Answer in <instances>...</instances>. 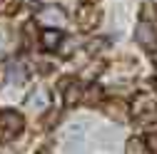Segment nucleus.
<instances>
[{"mask_svg": "<svg viewBox=\"0 0 157 154\" xmlns=\"http://www.w3.org/2000/svg\"><path fill=\"white\" fill-rule=\"evenodd\" d=\"M57 40H60V35H57V32H50V30H48V32L43 35V45H45L48 50H52V47L57 45Z\"/></svg>", "mask_w": 157, "mask_h": 154, "instance_id": "11", "label": "nucleus"}, {"mask_svg": "<svg viewBox=\"0 0 157 154\" xmlns=\"http://www.w3.org/2000/svg\"><path fill=\"white\" fill-rule=\"evenodd\" d=\"M150 144H152V152H155V154H157V134H155V137H152V139H150Z\"/></svg>", "mask_w": 157, "mask_h": 154, "instance_id": "13", "label": "nucleus"}, {"mask_svg": "<svg viewBox=\"0 0 157 154\" xmlns=\"http://www.w3.org/2000/svg\"><path fill=\"white\" fill-rule=\"evenodd\" d=\"M132 117L140 124H150L157 119V100L150 92H140L132 100Z\"/></svg>", "mask_w": 157, "mask_h": 154, "instance_id": "1", "label": "nucleus"}, {"mask_svg": "<svg viewBox=\"0 0 157 154\" xmlns=\"http://www.w3.org/2000/svg\"><path fill=\"white\" fill-rule=\"evenodd\" d=\"M35 20L40 23V25H45V28L60 30V28H65V23H67V15H65V10H63L60 5H43L40 10L35 13Z\"/></svg>", "mask_w": 157, "mask_h": 154, "instance_id": "3", "label": "nucleus"}, {"mask_svg": "<svg viewBox=\"0 0 157 154\" xmlns=\"http://www.w3.org/2000/svg\"><path fill=\"white\" fill-rule=\"evenodd\" d=\"M8 40H10V35H8V30H5V28H0V52H3V50L8 47Z\"/></svg>", "mask_w": 157, "mask_h": 154, "instance_id": "12", "label": "nucleus"}, {"mask_svg": "<svg viewBox=\"0 0 157 154\" xmlns=\"http://www.w3.org/2000/svg\"><path fill=\"white\" fill-rule=\"evenodd\" d=\"M75 20H77V25H80L82 30H92V28L97 25V20H100V13H97L95 5L85 3V5H80V10H77V15H75Z\"/></svg>", "mask_w": 157, "mask_h": 154, "instance_id": "5", "label": "nucleus"}, {"mask_svg": "<svg viewBox=\"0 0 157 154\" xmlns=\"http://www.w3.org/2000/svg\"><path fill=\"white\" fill-rule=\"evenodd\" d=\"M48 105H50V94H48V90H43V87H37L30 97L25 100V107H28L30 112H35V114H40Z\"/></svg>", "mask_w": 157, "mask_h": 154, "instance_id": "6", "label": "nucleus"}, {"mask_svg": "<svg viewBox=\"0 0 157 154\" xmlns=\"http://www.w3.org/2000/svg\"><path fill=\"white\" fill-rule=\"evenodd\" d=\"M127 154H147V152H145V144L140 139H130L127 142Z\"/></svg>", "mask_w": 157, "mask_h": 154, "instance_id": "10", "label": "nucleus"}, {"mask_svg": "<svg viewBox=\"0 0 157 154\" xmlns=\"http://www.w3.org/2000/svg\"><path fill=\"white\" fill-rule=\"evenodd\" d=\"M80 100H82V85L80 82H67V87H65V105L72 107Z\"/></svg>", "mask_w": 157, "mask_h": 154, "instance_id": "8", "label": "nucleus"}, {"mask_svg": "<svg viewBox=\"0 0 157 154\" xmlns=\"http://www.w3.org/2000/svg\"><path fill=\"white\" fill-rule=\"evenodd\" d=\"M135 40L145 50H155L157 47V30H155V25L140 20V25H137V30H135Z\"/></svg>", "mask_w": 157, "mask_h": 154, "instance_id": "4", "label": "nucleus"}, {"mask_svg": "<svg viewBox=\"0 0 157 154\" xmlns=\"http://www.w3.org/2000/svg\"><path fill=\"white\" fill-rule=\"evenodd\" d=\"M23 132V117L13 109L0 112V142H13L17 134Z\"/></svg>", "mask_w": 157, "mask_h": 154, "instance_id": "2", "label": "nucleus"}, {"mask_svg": "<svg viewBox=\"0 0 157 154\" xmlns=\"http://www.w3.org/2000/svg\"><path fill=\"white\" fill-rule=\"evenodd\" d=\"M140 17H142V23H147V20H152V17H157V10H155V5H152V0H147V3L142 5Z\"/></svg>", "mask_w": 157, "mask_h": 154, "instance_id": "9", "label": "nucleus"}, {"mask_svg": "<svg viewBox=\"0 0 157 154\" xmlns=\"http://www.w3.org/2000/svg\"><path fill=\"white\" fill-rule=\"evenodd\" d=\"M25 77H28V72H25V67L20 62H10L8 65V82L10 85H23Z\"/></svg>", "mask_w": 157, "mask_h": 154, "instance_id": "7", "label": "nucleus"}]
</instances>
